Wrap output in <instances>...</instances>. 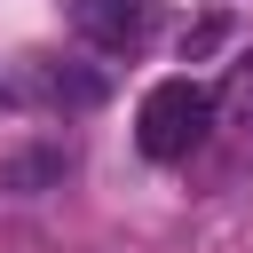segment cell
Segmentation results:
<instances>
[{
	"label": "cell",
	"instance_id": "4",
	"mask_svg": "<svg viewBox=\"0 0 253 253\" xmlns=\"http://www.w3.org/2000/svg\"><path fill=\"white\" fill-rule=\"evenodd\" d=\"M32 79H40V95H47V103H63V111H87V103H103V79H95V71H71V63H40Z\"/></svg>",
	"mask_w": 253,
	"mask_h": 253
},
{
	"label": "cell",
	"instance_id": "2",
	"mask_svg": "<svg viewBox=\"0 0 253 253\" xmlns=\"http://www.w3.org/2000/svg\"><path fill=\"white\" fill-rule=\"evenodd\" d=\"M71 32L95 55H134L158 32V0H71Z\"/></svg>",
	"mask_w": 253,
	"mask_h": 253
},
{
	"label": "cell",
	"instance_id": "1",
	"mask_svg": "<svg viewBox=\"0 0 253 253\" xmlns=\"http://www.w3.org/2000/svg\"><path fill=\"white\" fill-rule=\"evenodd\" d=\"M206 134H213V87H198V79H158L142 95V111H134V142H142L150 166L198 158Z\"/></svg>",
	"mask_w": 253,
	"mask_h": 253
},
{
	"label": "cell",
	"instance_id": "5",
	"mask_svg": "<svg viewBox=\"0 0 253 253\" xmlns=\"http://www.w3.org/2000/svg\"><path fill=\"white\" fill-rule=\"evenodd\" d=\"M47 174H63V150H32V158H8V166H0V190H32V182H47Z\"/></svg>",
	"mask_w": 253,
	"mask_h": 253
},
{
	"label": "cell",
	"instance_id": "3",
	"mask_svg": "<svg viewBox=\"0 0 253 253\" xmlns=\"http://www.w3.org/2000/svg\"><path fill=\"white\" fill-rule=\"evenodd\" d=\"M206 142H221V166L229 174H253V47L229 63V79L213 95V134Z\"/></svg>",
	"mask_w": 253,
	"mask_h": 253
}]
</instances>
